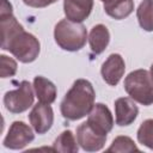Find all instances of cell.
Listing matches in <instances>:
<instances>
[{
	"instance_id": "cell-1",
	"label": "cell",
	"mask_w": 153,
	"mask_h": 153,
	"mask_svg": "<svg viewBox=\"0 0 153 153\" xmlns=\"http://www.w3.org/2000/svg\"><path fill=\"white\" fill-rule=\"evenodd\" d=\"M1 49L10 51L23 63L33 62L41 50L39 41L18 23L13 16L12 5L7 0H1L0 10Z\"/></svg>"
},
{
	"instance_id": "cell-2",
	"label": "cell",
	"mask_w": 153,
	"mask_h": 153,
	"mask_svg": "<svg viewBox=\"0 0 153 153\" xmlns=\"http://www.w3.org/2000/svg\"><path fill=\"white\" fill-rule=\"evenodd\" d=\"M94 98L96 92L92 84L86 79H76L60 104L62 116L69 121L85 117L93 108Z\"/></svg>"
},
{
	"instance_id": "cell-3",
	"label": "cell",
	"mask_w": 153,
	"mask_h": 153,
	"mask_svg": "<svg viewBox=\"0 0 153 153\" xmlns=\"http://www.w3.org/2000/svg\"><path fill=\"white\" fill-rule=\"evenodd\" d=\"M54 38L56 44L67 51H78L86 44L87 30L81 23L69 19H61L54 27Z\"/></svg>"
},
{
	"instance_id": "cell-4",
	"label": "cell",
	"mask_w": 153,
	"mask_h": 153,
	"mask_svg": "<svg viewBox=\"0 0 153 153\" xmlns=\"http://www.w3.org/2000/svg\"><path fill=\"white\" fill-rule=\"evenodd\" d=\"M124 90L133 100L145 106L153 104V79L148 71L130 72L124 79Z\"/></svg>"
},
{
	"instance_id": "cell-5",
	"label": "cell",
	"mask_w": 153,
	"mask_h": 153,
	"mask_svg": "<svg viewBox=\"0 0 153 153\" xmlns=\"http://www.w3.org/2000/svg\"><path fill=\"white\" fill-rule=\"evenodd\" d=\"M33 86L27 80H23L18 84V87L12 91H7L4 96V105L7 111L12 114H22L26 111L33 104Z\"/></svg>"
},
{
	"instance_id": "cell-6",
	"label": "cell",
	"mask_w": 153,
	"mask_h": 153,
	"mask_svg": "<svg viewBox=\"0 0 153 153\" xmlns=\"http://www.w3.org/2000/svg\"><path fill=\"white\" fill-rule=\"evenodd\" d=\"M35 139L32 129L23 121H14L4 139V146L10 149H23Z\"/></svg>"
},
{
	"instance_id": "cell-7",
	"label": "cell",
	"mask_w": 153,
	"mask_h": 153,
	"mask_svg": "<svg viewBox=\"0 0 153 153\" xmlns=\"http://www.w3.org/2000/svg\"><path fill=\"white\" fill-rule=\"evenodd\" d=\"M108 135H103L96 131L88 122L81 123L76 128V140L80 147L86 152H97L100 151L106 141Z\"/></svg>"
},
{
	"instance_id": "cell-8",
	"label": "cell",
	"mask_w": 153,
	"mask_h": 153,
	"mask_svg": "<svg viewBox=\"0 0 153 153\" xmlns=\"http://www.w3.org/2000/svg\"><path fill=\"white\" fill-rule=\"evenodd\" d=\"M88 124L98 133L108 135L114 127V117L110 109L103 103H97L93 105L87 115Z\"/></svg>"
},
{
	"instance_id": "cell-9",
	"label": "cell",
	"mask_w": 153,
	"mask_h": 153,
	"mask_svg": "<svg viewBox=\"0 0 153 153\" xmlns=\"http://www.w3.org/2000/svg\"><path fill=\"white\" fill-rule=\"evenodd\" d=\"M29 121L37 134H45L54 123V111L49 104L37 103L29 114Z\"/></svg>"
},
{
	"instance_id": "cell-10",
	"label": "cell",
	"mask_w": 153,
	"mask_h": 153,
	"mask_svg": "<svg viewBox=\"0 0 153 153\" xmlns=\"http://www.w3.org/2000/svg\"><path fill=\"white\" fill-rule=\"evenodd\" d=\"M124 71H126V63L123 57L120 54H111L103 62L100 68V74L103 76V80L108 85L116 86L122 79Z\"/></svg>"
},
{
	"instance_id": "cell-11",
	"label": "cell",
	"mask_w": 153,
	"mask_h": 153,
	"mask_svg": "<svg viewBox=\"0 0 153 153\" xmlns=\"http://www.w3.org/2000/svg\"><path fill=\"white\" fill-rule=\"evenodd\" d=\"M139 115V108L130 97H121L115 100L116 124L126 127L131 124Z\"/></svg>"
},
{
	"instance_id": "cell-12",
	"label": "cell",
	"mask_w": 153,
	"mask_h": 153,
	"mask_svg": "<svg viewBox=\"0 0 153 153\" xmlns=\"http://www.w3.org/2000/svg\"><path fill=\"white\" fill-rule=\"evenodd\" d=\"M93 0H63V12L67 19L81 23L91 14Z\"/></svg>"
},
{
	"instance_id": "cell-13",
	"label": "cell",
	"mask_w": 153,
	"mask_h": 153,
	"mask_svg": "<svg viewBox=\"0 0 153 153\" xmlns=\"http://www.w3.org/2000/svg\"><path fill=\"white\" fill-rule=\"evenodd\" d=\"M32 86H33L38 102L44 103V104H51L55 102L57 91L53 81H50L49 79L42 75H38V76H35Z\"/></svg>"
},
{
	"instance_id": "cell-14",
	"label": "cell",
	"mask_w": 153,
	"mask_h": 153,
	"mask_svg": "<svg viewBox=\"0 0 153 153\" xmlns=\"http://www.w3.org/2000/svg\"><path fill=\"white\" fill-rule=\"evenodd\" d=\"M109 42H110V32L105 25L97 24L91 29L88 35V43L93 54L96 55L102 54L106 49Z\"/></svg>"
},
{
	"instance_id": "cell-15",
	"label": "cell",
	"mask_w": 153,
	"mask_h": 153,
	"mask_svg": "<svg viewBox=\"0 0 153 153\" xmlns=\"http://www.w3.org/2000/svg\"><path fill=\"white\" fill-rule=\"evenodd\" d=\"M103 8L105 13L117 20L129 17L134 11L133 0H106L104 1Z\"/></svg>"
},
{
	"instance_id": "cell-16",
	"label": "cell",
	"mask_w": 153,
	"mask_h": 153,
	"mask_svg": "<svg viewBox=\"0 0 153 153\" xmlns=\"http://www.w3.org/2000/svg\"><path fill=\"white\" fill-rule=\"evenodd\" d=\"M53 149L62 153H76L79 151L78 140L71 130H63L54 141Z\"/></svg>"
},
{
	"instance_id": "cell-17",
	"label": "cell",
	"mask_w": 153,
	"mask_h": 153,
	"mask_svg": "<svg viewBox=\"0 0 153 153\" xmlns=\"http://www.w3.org/2000/svg\"><path fill=\"white\" fill-rule=\"evenodd\" d=\"M136 18L145 31H153V0H142L136 10Z\"/></svg>"
},
{
	"instance_id": "cell-18",
	"label": "cell",
	"mask_w": 153,
	"mask_h": 153,
	"mask_svg": "<svg viewBox=\"0 0 153 153\" xmlns=\"http://www.w3.org/2000/svg\"><path fill=\"white\" fill-rule=\"evenodd\" d=\"M137 141L153 151V118L143 121L137 129Z\"/></svg>"
},
{
	"instance_id": "cell-19",
	"label": "cell",
	"mask_w": 153,
	"mask_h": 153,
	"mask_svg": "<svg viewBox=\"0 0 153 153\" xmlns=\"http://www.w3.org/2000/svg\"><path fill=\"white\" fill-rule=\"evenodd\" d=\"M108 152H118V153H128V152H134V151H139V148L136 147L135 142L129 137V136H117L115 137V140L112 141V143L110 145V147L106 149Z\"/></svg>"
},
{
	"instance_id": "cell-20",
	"label": "cell",
	"mask_w": 153,
	"mask_h": 153,
	"mask_svg": "<svg viewBox=\"0 0 153 153\" xmlns=\"http://www.w3.org/2000/svg\"><path fill=\"white\" fill-rule=\"evenodd\" d=\"M17 72V62L6 56L1 55V78H8L14 75Z\"/></svg>"
},
{
	"instance_id": "cell-21",
	"label": "cell",
	"mask_w": 153,
	"mask_h": 153,
	"mask_svg": "<svg viewBox=\"0 0 153 153\" xmlns=\"http://www.w3.org/2000/svg\"><path fill=\"white\" fill-rule=\"evenodd\" d=\"M56 1H59V0H23V2L26 6L33 7V8H43V7H47Z\"/></svg>"
},
{
	"instance_id": "cell-22",
	"label": "cell",
	"mask_w": 153,
	"mask_h": 153,
	"mask_svg": "<svg viewBox=\"0 0 153 153\" xmlns=\"http://www.w3.org/2000/svg\"><path fill=\"white\" fill-rule=\"evenodd\" d=\"M149 74H151V76H152V79H153V63L151 65V69H149Z\"/></svg>"
},
{
	"instance_id": "cell-23",
	"label": "cell",
	"mask_w": 153,
	"mask_h": 153,
	"mask_svg": "<svg viewBox=\"0 0 153 153\" xmlns=\"http://www.w3.org/2000/svg\"><path fill=\"white\" fill-rule=\"evenodd\" d=\"M102 1H103V2H104V1H106V0H102Z\"/></svg>"
}]
</instances>
